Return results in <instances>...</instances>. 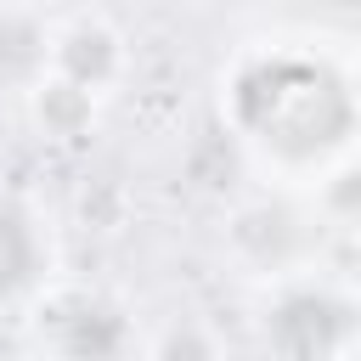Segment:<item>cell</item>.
<instances>
[{
    "label": "cell",
    "mask_w": 361,
    "mask_h": 361,
    "mask_svg": "<svg viewBox=\"0 0 361 361\" xmlns=\"http://www.w3.org/2000/svg\"><path fill=\"white\" fill-rule=\"evenodd\" d=\"M220 118L271 180H322L361 141V73L316 39H248L220 73Z\"/></svg>",
    "instance_id": "1"
},
{
    "label": "cell",
    "mask_w": 361,
    "mask_h": 361,
    "mask_svg": "<svg viewBox=\"0 0 361 361\" xmlns=\"http://www.w3.org/2000/svg\"><path fill=\"white\" fill-rule=\"evenodd\" d=\"M259 344L271 361H350L361 350V293L327 271H288L265 282Z\"/></svg>",
    "instance_id": "2"
},
{
    "label": "cell",
    "mask_w": 361,
    "mask_h": 361,
    "mask_svg": "<svg viewBox=\"0 0 361 361\" xmlns=\"http://www.w3.org/2000/svg\"><path fill=\"white\" fill-rule=\"evenodd\" d=\"M28 338L39 361H130L135 322L96 282H39L28 299Z\"/></svg>",
    "instance_id": "3"
},
{
    "label": "cell",
    "mask_w": 361,
    "mask_h": 361,
    "mask_svg": "<svg viewBox=\"0 0 361 361\" xmlns=\"http://www.w3.org/2000/svg\"><path fill=\"white\" fill-rule=\"evenodd\" d=\"M135 56H130V39L124 28L107 17V11H73L68 23H56L51 34V73L90 90L96 102L118 96L124 79H130Z\"/></svg>",
    "instance_id": "4"
},
{
    "label": "cell",
    "mask_w": 361,
    "mask_h": 361,
    "mask_svg": "<svg viewBox=\"0 0 361 361\" xmlns=\"http://www.w3.org/2000/svg\"><path fill=\"white\" fill-rule=\"evenodd\" d=\"M226 248H231V259H237L248 276L276 282V276H288V271H305L310 226H305L288 203L254 197V203L231 209V220H226Z\"/></svg>",
    "instance_id": "5"
},
{
    "label": "cell",
    "mask_w": 361,
    "mask_h": 361,
    "mask_svg": "<svg viewBox=\"0 0 361 361\" xmlns=\"http://www.w3.org/2000/svg\"><path fill=\"white\" fill-rule=\"evenodd\" d=\"M51 34L56 23L34 0H0V96L23 102L51 73Z\"/></svg>",
    "instance_id": "6"
},
{
    "label": "cell",
    "mask_w": 361,
    "mask_h": 361,
    "mask_svg": "<svg viewBox=\"0 0 361 361\" xmlns=\"http://www.w3.org/2000/svg\"><path fill=\"white\" fill-rule=\"evenodd\" d=\"M23 107H28V124H34L45 141H56V147L85 141V135L96 130V118H102V102H96L90 90L56 79V73H45V79L23 96Z\"/></svg>",
    "instance_id": "7"
},
{
    "label": "cell",
    "mask_w": 361,
    "mask_h": 361,
    "mask_svg": "<svg viewBox=\"0 0 361 361\" xmlns=\"http://www.w3.org/2000/svg\"><path fill=\"white\" fill-rule=\"evenodd\" d=\"M39 282H45V231L23 203L0 197V299H17Z\"/></svg>",
    "instance_id": "8"
},
{
    "label": "cell",
    "mask_w": 361,
    "mask_h": 361,
    "mask_svg": "<svg viewBox=\"0 0 361 361\" xmlns=\"http://www.w3.org/2000/svg\"><path fill=\"white\" fill-rule=\"evenodd\" d=\"M141 361H226V344L203 316H169L164 327L147 333Z\"/></svg>",
    "instance_id": "9"
},
{
    "label": "cell",
    "mask_w": 361,
    "mask_h": 361,
    "mask_svg": "<svg viewBox=\"0 0 361 361\" xmlns=\"http://www.w3.org/2000/svg\"><path fill=\"white\" fill-rule=\"evenodd\" d=\"M322 214L333 226H355L361 231V152H350L338 169L322 175Z\"/></svg>",
    "instance_id": "10"
}]
</instances>
